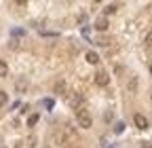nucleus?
<instances>
[{
    "label": "nucleus",
    "instance_id": "a211bd4d",
    "mask_svg": "<svg viewBox=\"0 0 152 148\" xmlns=\"http://www.w3.org/2000/svg\"><path fill=\"white\" fill-rule=\"evenodd\" d=\"M0 148H4V146H0Z\"/></svg>",
    "mask_w": 152,
    "mask_h": 148
},
{
    "label": "nucleus",
    "instance_id": "2eb2a0df",
    "mask_svg": "<svg viewBox=\"0 0 152 148\" xmlns=\"http://www.w3.org/2000/svg\"><path fill=\"white\" fill-rule=\"evenodd\" d=\"M53 104H55L53 100H45V106H47V108H53Z\"/></svg>",
    "mask_w": 152,
    "mask_h": 148
},
{
    "label": "nucleus",
    "instance_id": "20e7f679",
    "mask_svg": "<svg viewBox=\"0 0 152 148\" xmlns=\"http://www.w3.org/2000/svg\"><path fill=\"white\" fill-rule=\"evenodd\" d=\"M68 102H70V106H74V108H78V110H80V104H83V95H80V93H72V95L68 97Z\"/></svg>",
    "mask_w": 152,
    "mask_h": 148
},
{
    "label": "nucleus",
    "instance_id": "7ed1b4c3",
    "mask_svg": "<svg viewBox=\"0 0 152 148\" xmlns=\"http://www.w3.org/2000/svg\"><path fill=\"white\" fill-rule=\"evenodd\" d=\"M133 123H135L137 129H148V119L144 114H135V116H133Z\"/></svg>",
    "mask_w": 152,
    "mask_h": 148
},
{
    "label": "nucleus",
    "instance_id": "dca6fc26",
    "mask_svg": "<svg viewBox=\"0 0 152 148\" xmlns=\"http://www.w3.org/2000/svg\"><path fill=\"white\" fill-rule=\"evenodd\" d=\"M144 148H152V146H150V144H144Z\"/></svg>",
    "mask_w": 152,
    "mask_h": 148
},
{
    "label": "nucleus",
    "instance_id": "9b49d317",
    "mask_svg": "<svg viewBox=\"0 0 152 148\" xmlns=\"http://www.w3.org/2000/svg\"><path fill=\"white\" fill-rule=\"evenodd\" d=\"M116 9H118L116 4H108V7H106V13H108V15H110V13H116Z\"/></svg>",
    "mask_w": 152,
    "mask_h": 148
},
{
    "label": "nucleus",
    "instance_id": "39448f33",
    "mask_svg": "<svg viewBox=\"0 0 152 148\" xmlns=\"http://www.w3.org/2000/svg\"><path fill=\"white\" fill-rule=\"evenodd\" d=\"M95 30H97V32H106L108 30V19H106V17H99V19L95 21Z\"/></svg>",
    "mask_w": 152,
    "mask_h": 148
},
{
    "label": "nucleus",
    "instance_id": "4468645a",
    "mask_svg": "<svg viewBox=\"0 0 152 148\" xmlns=\"http://www.w3.org/2000/svg\"><path fill=\"white\" fill-rule=\"evenodd\" d=\"M55 89H57V91H59V93H61V91H64V83L59 81V83H57V85H55Z\"/></svg>",
    "mask_w": 152,
    "mask_h": 148
},
{
    "label": "nucleus",
    "instance_id": "6e6552de",
    "mask_svg": "<svg viewBox=\"0 0 152 148\" xmlns=\"http://www.w3.org/2000/svg\"><path fill=\"white\" fill-rule=\"evenodd\" d=\"M38 119H40L38 114H30V116H28V127H34V125L38 123Z\"/></svg>",
    "mask_w": 152,
    "mask_h": 148
},
{
    "label": "nucleus",
    "instance_id": "0eeeda50",
    "mask_svg": "<svg viewBox=\"0 0 152 148\" xmlns=\"http://www.w3.org/2000/svg\"><path fill=\"white\" fill-rule=\"evenodd\" d=\"M7 74H9V66H7V62L0 59V76H7Z\"/></svg>",
    "mask_w": 152,
    "mask_h": 148
},
{
    "label": "nucleus",
    "instance_id": "9d476101",
    "mask_svg": "<svg viewBox=\"0 0 152 148\" xmlns=\"http://www.w3.org/2000/svg\"><path fill=\"white\" fill-rule=\"evenodd\" d=\"M9 102V97H7V93H4V91H0V106H4Z\"/></svg>",
    "mask_w": 152,
    "mask_h": 148
},
{
    "label": "nucleus",
    "instance_id": "ddd939ff",
    "mask_svg": "<svg viewBox=\"0 0 152 148\" xmlns=\"http://www.w3.org/2000/svg\"><path fill=\"white\" fill-rule=\"evenodd\" d=\"M146 45L152 47V32H148V36H146Z\"/></svg>",
    "mask_w": 152,
    "mask_h": 148
},
{
    "label": "nucleus",
    "instance_id": "f3484780",
    "mask_svg": "<svg viewBox=\"0 0 152 148\" xmlns=\"http://www.w3.org/2000/svg\"><path fill=\"white\" fill-rule=\"evenodd\" d=\"M150 74H152V66H150Z\"/></svg>",
    "mask_w": 152,
    "mask_h": 148
},
{
    "label": "nucleus",
    "instance_id": "f03ea898",
    "mask_svg": "<svg viewBox=\"0 0 152 148\" xmlns=\"http://www.w3.org/2000/svg\"><path fill=\"white\" fill-rule=\"evenodd\" d=\"M108 83H110V76L106 72H97V74H95V85H97V87H106Z\"/></svg>",
    "mask_w": 152,
    "mask_h": 148
},
{
    "label": "nucleus",
    "instance_id": "1a4fd4ad",
    "mask_svg": "<svg viewBox=\"0 0 152 148\" xmlns=\"http://www.w3.org/2000/svg\"><path fill=\"white\" fill-rule=\"evenodd\" d=\"M15 87H17V91H26V87H28V83H26V81L21 78V81H17V85H15Z\"/></svg>",
    "mask_w": 152,
    "mask_h": 148
},
{
    "label": "nucleus",
    "instance_id": "f8f14e48",
    "mask_svg": "<svg viewBox=\"0 0 152 148\" xmlns=\"http://www.w3.org/2000/svg\"><path fill=\"white\" fill-rule=\"evenodd\" d=\"M114 131H116V133H123V131H125V125H123V123H118L116 127H114Z\"/></svg>",
    "mask_w": 152,
    "mask_h": 148
},
{
    "label": "nucleus",
    "instance_id": "f257e3e1",
    "mask_svg": "<svg viewBox=\"0 0 152 148\" xmlns=\"http://www.w3.org/2000/svg\"><path fill=\"white\" fill-rule=\"evenodd\" d=\"M76 116H78V125H80V127H85V129H89V127L93 125V119H91V114L87 112L85 108H80Z\"/></svg>",
    "mask_w": 152,
    "mask_h": 148
},
{
    "label": "nucleus",
    "instance_id": "423d86ee",
    "mask_svg": "<svg viewBox=\"0 0 152 148\" xmlns=\"http://www.w3.org/2000/svg\"><path fill=\"white\" fill-rule=\"evenodd\" d=\"M87 62H89L91 66H95V64L99 62V55L95 53V51H87Z\"/></svg>",
    "mask_w": 152,
    "mask_h": 148
}]
</instances>
